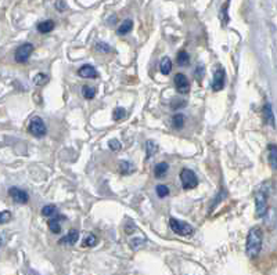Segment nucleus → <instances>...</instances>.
Here are the masks:
<instances>
[{
  "mask_svg": "<svg viewBox=\"0 0 277 275\" xmlns=\"http://www.w3.org/2000/svg\"><path fill=\"white\" fill-rule=\"evenodd\" d=\"M173 83H175L177 93H180V94H189L190 93V82L186 78L185 74H176L175 79H173Z\"/></svg>",
  "mask_w": 277,
  "mask_h": 275,
  "instance_id": "1a4fd4ad",
  "label": "nucleus"
},
{
  "mask_svg": "<svg viewBox=\"0 0 277 275\" xmlns=\"http://www.w3.org/2000/svg\"><path fill=\"white\" fill-rule=\"evenodd\" d=\"M9 195L11 199L14 200L16 203H20V205H25V203L29 202L28 192L21 190V188H17V187H11L9 190Z\"/></svg>",
  "mask_w": 277,
  "mask_h": 275,
  "instance_id": "6e6552de",
  "label": "nucleus"
},
{
  "mask_svg": "<svg viewBox=\"0 0 277 275\" xmlns=\"http://www.w3.org/2000/svg\"><path fill=\"white\" fill-rule=\"evenodd\" d=\"M172 68H173V64H172V61H170L169 57H164V59H161L160 69L164 75H169L172 72Z\"/></svg>",
  "mask_w": 277,
  "mask_h": 275,
  "instance_id": "6ab92c4d",
  "label": "nucleus"
},
{
  "mask_svg": "<svg viewBox=\"0 0 277 275\" xmlns=\"http://www.w3.org/2000/svg\"><path fill=\"white\" fill-rule=\"evenodd\" d=\"M34 44H31V43H24V44H21L17 50H16V54H14L16 62H18V64H25L26 61L31 59V56H32V53H34Z\"/></svg>",
  "mask_w": 277,
  "mask_h": 275,
  "instance_id": "423d86ee",
  "label": "nucleus"
},
{
  "mask_svg": "<svg viewBox=\"0 0 277 275\" xmlns=\"http://www.w3.org/2000/svg\"><path fill=\"white\" fill-rule=\"evenodd\" d=\"M97 236L94 235V234H87L86 236H85V239L82 241V246L84 248H93V246H96L97 245Z\"/></svg>",
  "mask_w": 277,
  "mask_h": 275,
  "instance_id": "5701e85b",
  "label": "nucleus"
},
{
  "mask_svg": "<svg viewBox=\"0 0 277 275\" xmlns=\"http://www.w3.org/2000/svg\"><path fill=\"white\" fill-rule=\"evenodd\" d=\"M269 194L270 185L269 183L260 184L255 191V212L258 217H265L269 212Z\"/></svg>",
  "mask_w": 277,
  "mask_h": 275,
  "instance_id": "f03ea898",
  "label": "nucleus"
},
{
  "mask_svg": "<svg viewBox=\"0 0 277 275\" xmlns=\"http://www.w3.org/2000/svg\"><path fill=\"white\" fill-rule=\"evenodd\" d=\"M263 243V231L260 227H252L247 236L245 242V252L250 258H255L259 256Z\"/></svg>",
  "mask_w": 277,
  "mask_h": 275,
  "instance_id": "f257e3e1",
  "label": "nucleus"
},
{
  "mask_svg": "<svg viewBox=\"0 0 277 275\" xmlns=\"http://www.w3.org/2000/svg\"><path fill=\"white\" fill-rule=\"evenodd\" d=\"M132 29H133V21H132V20H125L121 25L118 26L117 34L119 35V36H125V35L129 34Z\"/></svg>",
  "mask_w": 277,
  "mask_h": 275,
  "instance_id": "f3484780",
  "label": "nucleus"
},
{
  "mask_svg": "<svg viewBox=\"0 0 277 275\" xmlns=\"http://www.w3.org/2000/svg\"><path fill=\"white\" fill-rule=\"evenodd\" d=\"M119 172H121V175H132L134 172V166L130 162H128V160H122L119 163Z\"/></svg>",
  "mask_w": 277,
  "mask_h": 275,
  "instance_id": "4be33fe9",
  "label": "nucleus"
},
{
  "mask_svg": "<svg viewBox=\"0 0 277 275\" xmlns=\"http://www.w3.org/2000/svg\"><path fill=\"white\" fill-rule=\"evenodd\" d=\"M65 220L64 216H51V218L49 220V228L53 234H60L61 233V221Z\"/></svg>",
  "mask_w": 277,
  "mask_h": 275,
  "instance_id": "9b49d317",
  "label": "nucleus"
},
{
  "mask_svg": "<svg viewBox=\"0 0 277 275\" xmlns=\"http://www.w3.org/2000/svg\"><path fill=\"white\" fill-rule=\"evenodd\" d=\"M225 80H226V72L223 68L219 67L215 74H213V80H212V84H211V89L212 92H220L225 89Z\"/></svg>",
  "mask_w": 277,
  "mask_h": 275,
  "instance_id": "0eeeda50",
  "label": "nucleus"
},
{
  "mask_svg": "<svg viewBox=\"0 0 277 275\" xmlns=\"http://www.w3.org/2000/svg\"><path fill=\"white\" fill-rule=\"evenodd\" d=\"M56 9L59 10V11H65V10H67V4H65V1H63V0H57V1H56Z\"/></svg>",
  "mask_w": 277,
  "mask_h": 275,
  "instance_id": "72a5a7b5",
  "label": "nucleus"
},
{
  "mask_svg": "<svg viewBox=\"0 0 277 275\" xmlns=\"http://www.w3.org/2000/svg\"><path fill=\"white\" fill-rule=\"evenodd\" d=\"M179 176H180L182 187H183V190H186V191L193 190V188H195L198 185V177L195 176L193 170L185 167V169H182V172H180Z\"/></svg>",
  "mask_w": 277,
  "mask_h": 275,
  "instance_id": "20e7f679",
  "label": "nucleus"
},
{
  "mask_svg": "<svg viewBox=\"0 0 277 275\" xmlns=\"http://www.w3.org/2000/svg\"><path fill=\"white\" fill-rule=\"evenodd\" d=\"M125 117H126V111L125 108H122V107H117V108L114 109V112H112V118H114L115 122L122 120Z\"/></svg>",
  "mask_w": 277,
  "mask_h": 275,
  "instance_id": "cd10ccee",
  "label": "nucleus"
},
{
  "mask_svg": "<svg viewBox=\"0 0 277 275\" xmlns=\"http://www.w3.org/2000/svg\"><path fill=\"white\" fill-rule=\"evenodd\" d=\"M108 148L111 151H114V152H118L121 150V142L118 140H111V141H108Z\"/></svg>",
  "mask_w": 277,
  "mask_h": 275,
  "instance_id": "2f4dec72",
  "label": "nucleus"
},
{
  "mask_svg": "<svg viewBox=\"0 0 277 275\" xmlns=\"http://www.w3.org/2000/svg\"><path fill=\"white\" fill-rule=\"evenodd\" d=\"M186 105H187V102H186L185 100H176V101H173V102L170 104V108H172V109L185 108Z\"/></svg>",
  "mask_w": 277,
  "mask_h": 275,
  "instance_id": "473e14b6",
  "label": "nucleus"
},
{
  "mask_svg": "<svg viewBox=\"0 0 277 275\" xmlns=\"http://www.w3.org/2000/svg\"><path fill=\"white\" fill-rule=\"evenodd\" d=\"M169 227H170V230L173 233L180 235V236H189V235H192L194 233V228L189 223L173 218V217L169 218Z\"/></svg>",
  "mask_w": 277,
  "mask_h": 275,
  "instance_id": "7ed1b4c3",
  "label": "nucleus"
},
{
  "mask_svg": "<svg viewBox=\"0 0 277 275\" xmlns=\"http://www.w3.org/2000/svg\"><path fill=\"white\" fill-rule=\"evenodd\" d=\"M54 28H56V24H54V21H51V20L42 21V22H39L38 26H36V29H38L39 34H50Z\"/></svg>",
  "mask_w": 277,
  "mask_h": 275,
  "instance_id": "2eb2a0df",
  "label": "nucleus"
},
{
  "mask_svg": "<svg viewBox=\"0 0 277 275\" xmlns=\"http://www.w3.org/2000/svg\"><path fill=\"white\" fill-rule=\"evenodd\" d=\"M262 115H263V119H265V123L272 125L273 127L276 126V123H275V115H273V111H272V105H270V104H265V105H263V108H262Z\"/></svg>",
  "mask_w": 277,
  "mask_h": 275,
  "instance_id": "ddd939ff",
  "label": "nucleus"
},
{
  "mask_svg": "<svg viewBox=\"0 0 277 275\" xmlns=\"http://www.w3.org/2000/svg\"><path fill=\"white\" fill-rule=\"evenodd\" d=\"M28 132H29V134H32L34 137H38V138L44 137L46 133H47V129H46V125H44V122L42 120V118H32L31 122H29V125H28Z\"/></svg>",
  "mask_w": 277,
  "mask_h": 275,
  "instance_id": "39448f33",
  "label": "nucleus"
},
{
  "mask_svg": "<svg viewBox=\"0 0 277 275\" xmlns=\"http://www.w3.org/2000/svg\"><path fill=\"white\" fill-rule=\"evenodd\" d=\"M41 213H42L43 217H51L57 213V208L54 205H46V206H43Z\"/></svg>",
  "mask_w": 277,
  "mask_h": 275,
  "instance_id": "bb28decb",
  "label": "nucleus"
},
{
  "mask_svg": "<svg viewBox=\"0 0 277 275\" xmlns=\"http://www.w3.org/2000/svg\"><path fill=\"white\" fill-rule=\"evenodd\" d=\"M96 89L90 87V86H84L82 87V96H84L86 100H93L96 97Z\"/></svg>",
  "mask_w": 277,
  "mask_h": 275,
  "instance_id": "393cba45",
  "label": "nucleus"
},
{
  "mask_svg": "<svg viewBox=\"0 0 277 275\" xmlns=\"http://www.w3.org/2000/svg\"><path fill=\"white\" fill-rule=\"evenodd\" d=\"M185 115H182V114H175L173 117H172V120H170V125L173 129H176V130H180L183 126H185Z\"/></svg>",
  "mask_w": 277,
  "mask_h": 275,
  "instance_id": "aec40b11",
  "label": "nucleus"
},
{
  "mask_svg": "<svg viewBox=\"0 0 277 275\" xmlns=\"http://www.w3.org/2000/svg\"><path fill=\"white\" fill-rule=\"evenodd\" d=\"M157 152H158V145L155 142L152 141V140H149V141L146 142V159H150Z\"/></svg>",
  "mask_w": 277,
  "mask_h": 275,
  "instance_id": "412c9836",
  "label": "nucleus"
},
{
  "mask_svg": "<svg viewBox=\"0 0 277 275\" xmlns=\"http://www.w3.org/2000/svg\"><path fill=\"white\" fill-rule=\"evenodd\" d=\"M0 245H1V239H0Z\"/></svg>",
  "mask_w": 277,
  "mask_h": 275,
  "instance_id": "c9c22d12",
  "label": "nucleus"
},
{
  "mask_svg": "<svg viewBox=\"0 0 277 275\" xmlns=\"http://www.w3.org/2000/svg\"><path fill=\"white\" fill-rule=\"evenodd\" d=\"M176 62L179 67H187L190 64V56L185 50H180L176 54Z\"/></svg>",
  "mask_w": 277,
  "mask_h": 275,
  "instance_id": "a211bd4d",
  "label": "nucleus"
},
{
  "mask_svg": "<svg viewBox=\"0 0 277 275\" xmlns=\"http://www.w3.org/2000/svg\"><path fill=\"white\" fill-rule=\"evenodd\" d=\"M155 191H157V195L160 196L161 199L162 198H167L169 195V188L167 185H164V184H160V185H157V188H155Z\"/></svg>",
  "mask_w": 277,
  "mask_h": 275,
  "instance_id": "c85d7f7f",
  "label": "nucleus"
},
{
  "mask_svg": "<svg viewBox=\"0 0 277 275\" xmlns=\"http://www.w3.org/2000/svg\"><path fill=\"white\" fill-rule=\"evenodd\" d=\"M195 76H197V80H198V82H201L202 78H204V68H201V67L197 68V71H195Z\"/></svg>",
  "mask_w": 277,
  "mask_h": 275,
  "instance_id": "f704fd0d",
  "label": "nucleus"
},
{
  "mask_svg": "<svg viewBox=\"0 0 277 275\" xmlns=\"http://www.w3.org/2000/svg\"><path fill=\"white\" fill-rule=\"evenodd\" d=\"M10 220H11V213L9 210L0 212V224H6V223H9Z\"/></svg>",
  "mask_w": 277,
  "mask_h": 275,
  "instance_id": "c756f323",
  "label": "nucleus"
},
{
  "mask_svg": "<svg viewBox=\"0 0 277 275\" xmlns=\"http://www.w3.org/2000/svg\"><path fill=\"white\" fill-rule=\"evenodd\" d=\"M168 170L169 165L167 162H160V163H157L155 167H154V176H155V178H164L165 176L168 175Z\"/></svg>",
  "mask_w": 277,
  "mask_h": 275,
  "instance_id": "dca6fc26",
  "label": "nucleus"
},
{
  "mask_svg": "<svg viewBox=\"0 0 277 275\" xmlns=\"http://www.w3.org/2000/svg\"><path fill=\"white\" fill-rule=\"evenodd\" d=\"M78 239H79V231L78 230H71L65 236H63L60 239V243H63V245H75Z\"/></svg>",
  "mask_w": 277,
  "mask_h": 275,
  "instance_id": "f8f14e48",
  "label": "nucleus"
},
{
  "mask_svg": "<svg viewBox=\"0 0 277 275\" xmlns=\"http://www.w3.org/2000/svg\"><path fill=\"white\" fill-rule=\"evenodd\" d=\"M268 160L273 170L277 169V147L276 144H269L268 147Z\"/></svg>",
  "mask_w": 277,
  "mask_h": 275,
  "instance_id": "4468645a",
  "label": "nucleus"
},
{
  "mask_svg": "<svg viewBox=\"0 0 277 275\" xmlns=\"http://www.w3.org/2000/svg\"><path fill=\"white\" fill-rule=\"evenodd\" d=\"M49 82V76L46 75V74H43V72H39V74H36L34 78V83L36 86H44V84Z\"/></svg>",
  "mask_w": 277,
  "mask_h": 275,
  "instance_id": "a878e982",
  "label": "nucleus"
},
{
  "mask_svg": "<svg viewBox=\"0 0 277 275\" xmlns=\"http://www.w3.org/2000/svg\"><path fill=\"white\" fill-rule=\"evenodd\" d=\"M78 75L81 76V78H84V79H97V78H99V72H97V69L92 67V65L85 64V65L79 68Z\"/></svg>",
  "mask_w": 277,
  "mask_h": 275,
  "instance_id": "9d476101",
  "label": "nucleus"
},
{
  "mask_svg": "<svg viewBox=\"0 0 277 275\" xmlns=\"http://www.w3.org/2000/svg\"><path fill=\"white\" fill-rule=\"evenodd\" d=\"M94 47H96V50L100 51V53H109V51H111V47H109L107 43L104 42H97Z\"/></svg>",
  "mask_w": 277,
  "mask_h": 275,
  "instance_id": "7c9ffc66",
  "label": "nucleus"
},
{
  "mask_svg": "<svg viewBox=\"0 0 277 275\" xmlns=\"http://www.w3.org/2000/svg\"><path fill=\"white\" fill-rule=\"evenodd\" d=\"M227 10H229V0H226V3L222 6L220 9V14H219V18H220V24L222 26H226L229 24V14H227Z\"/></svg>",
  "mask_w": 277,
  "mask_h": 275,
  "instance_id": "b1692460",
  "label": "nucleus"
}]
</instances>
